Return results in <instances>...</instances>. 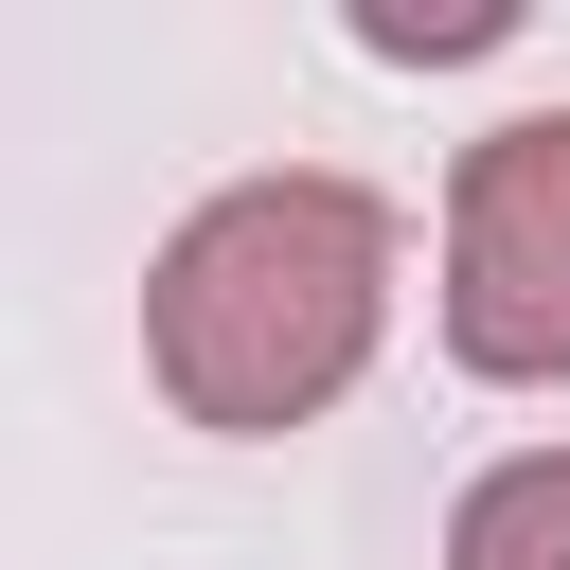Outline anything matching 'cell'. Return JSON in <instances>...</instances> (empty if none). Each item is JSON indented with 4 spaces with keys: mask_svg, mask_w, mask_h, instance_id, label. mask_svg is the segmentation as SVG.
I'll use <instances>...</instances> for the list:
<instances>
[{
    "mask_svg": "<svg viewBox=\"0 0 570 570\" xmlns=\"http://www.w3.org/2000/svg\"><path fill=\"white\" fill-rule=\"evenodd\" d=\"M392 338V196L374 178H232L160 232L142 267V374L178 392V428H232V445H285L321 428Z\"/></svg>",
    "mask_w": 570,
    "mask_h": 570,
    "instance_id": "cell-1",
    "label": "cell"
},
{
    "mask_svg": "<svg viewBox=\"0 0 570 570\" xmlns=\"http://www.w3.org/2000/svg\"><path fill=\"white\" fill-rule=\"evenodd\" d=\"M445 356L499 392H570V107H517L445 178Z\"/></svg>",
    "mask_w": 570,
    "mask_h": 570,
    "instance_id": "cell-2",
    "label": "cell"
},
{
    "mask_svg": "<svg viewBox=\"0 0 570 570\" xmlns=\"http://www.w3.org/2000/svg\"><path fill=\"white\" fill-rule=\"evenodd\" d=\"M445 570H570V445L481 463V481H463V517H445Z\"/></svg>",
    "mask_w": 570,
    "mask_h": 570,
    "instance_id": "cell-3",
    "label": "cell"
},
{
    "mask_svg": "<svg viewBox=\"0 0 570 570\" xmlns=\"http://www.w3.org/2000/svg\"><path fill=\"white\" fill-rule=\"evenodd\" d=\"M517 36V0H356V53H392V71H445V53H499Z\"/></svg>",
    "mask_w": 570,
    "mask_h": 570,
    "instance_id": "cell-4",
    "label": "cell"
}]
</instances>
